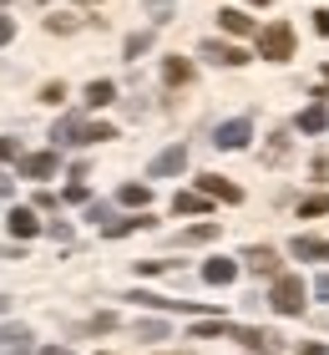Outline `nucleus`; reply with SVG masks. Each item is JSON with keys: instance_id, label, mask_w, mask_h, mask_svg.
Here are the masks:
<instances>
[{"instance_id": "obj_1", "label": "nucleus", "mask_w": 329, "mask_h": 355, "mask_svg": "<svg viewBox=\"0 0 329 355\" xmlns=\"http://www.w3.org/2000/svg\"><path fill=\"white\" fill-rule=\"evenodd\" d=\"M197 340H218V335H228V340L249 345V350H278V335L274 330H254V325H228V320H208V325L193 330Z\"/></svg>"}, {"instance_id": "obj_2", "label": "nucleus", "mask_w": 329, "mask_h": 355, "mask_svg": "<svg viewBox=\"0 0 329 355\" xmlns=\"http://www.w3.org/2000/svg\"><path fill=\"white\" fill-rule=\"evenodd\" d=\"M51 137H56V148H87V142L117 137V127H107V122H81V117H61V122L51 127Z\"/></svg>"}, {"instance_id": "obj_3", "label": "nucleus", "mask_w": 329, "mask_h": 355, "mask_svg": "<svg viewBox=\"0 0 329 355\" xmlns=\"http://www.w3.org/2000/svg\"><path fill=\"white\" fill-rule=\"evenodd\" d=\"M258 56H269V61H289V56H294V26H289V21L263 26V31H258Z\"/></svg>"}, {"instance_id": "obj_4", "label": "nucleus", "mask_w": 329, "mask_h": 355, "mask_svg": "<svg viewBox=\"0 0 329 355\" xmlns=\"http://www.w3.org/2000/svg\"><path fill=\"white\" fill-rule=\"evenodd\" d=\"M269 304H274L278 315H299L304 310V279H299V274H278Z\"/></svg>"}, {"instance_id": "obj_5", "label": "nucleus", "mask_w": 329, "mask_h": 355, "mask_svg": "<svg viewBox=\"0 0 329 355\" xmlns=\"http://www.w3.org/2000/svg\"><path fill=\"white\" fill-rule=\"evenodd\" d=\"M249 137H254V122H249V117H233V122H218V132H213V148L238 153V148H249Z\"/></svg>"}, {"instance_id": "obj_6", "label": "nucleus", "mask_w": 329, "mask_h": 355, "mask_svg": "<svg viewBox=\"0 0 329 355\" xmlns=\"http://www.w3.org/2000/svg\"><path fill=\"white\" fill-rule=\"evenodd\" d=\"M183 168H188V148H183V142H172V148H162L152 163H147V178H177Z\"/></svg>"}, {"instance_id": "obj_7", "label": "nucleus", "mask_w": 329, "mask_h": 355, "mask_svg": "<svg viewBox=\"0 0 329 355\" xmlns=\"http://www.w3.org/2000/svg\"><path fill=\"white\" fill-rule=\"evenodd\" d=\"M197 56H208L213 67H243V61H249V51L233 46V41H203V46H197Z\"/></svg>"}, {"instance_id": "obj_8", "label": "nucleus", "mask_w": 329, "mask_h": 355, "mask_svg": "<svg viewBox=\"0 0 329 355\" xmlns=\"http://www.w3.org/2000/svg\"><path fill=\"white\" fill-rule=\"evenodd\" d=\"M197 193H208V198H218V203H238V198H243V188L228 183V178H218V173H203V178H197Z\"/></svg>"}, {"instance_id": "obj_9", "label": "nucleus", "mask_w": 329, "mask_h": 355, "mask_svg": "<svg viewBox=\"0 0 329 355\" xmlns=\"http://www.w3.org/2000/svg\"><path fill=\"white\" fill-rule=\"evenodd\" d=\"M56 163H61L56 148H51V153H26V157H21V178H51Z\"/></svg>"}, {"instance_id": "obj_10", "label": "nucleus", "mask_w": 329, "mask_h": 355, "mask_svg": "<svg viewBox=\"0 0 329 355\" xmlns=\"http://www.w3.org/2000/svg\"><path fill=\"white\" fill-rule=\"evenodd\" d=\"M243 264H249L254 274H274L278 279V254L269 244H254V249H243Z\"/></svg>"}, {"instance_id": "obj_11", "label": "nucleus", "mask_w": 329, "mask_h": 355, "mask_svg": "<svg viewBox=\"0 0 329 355\" xmlns=\"http://www.w3.org/2000/svg\"><path fill=\"white\" fill-rule=\"evenodd\" d=\"M6 229H10L15 239H36V234H41V218L30 214V208H10V214H6Z\"/></svg>"}, {"instance_id": "obj_12", "label": "nucleus", "mask_w": 329, "mask_h": 355, "mask_svg": "<svg viewBox=\"0 0 329 355\" xmlns=\"http://www.w3.org/2000/svg\"><path fill=\"white\" fill-rule=\"evenodd\" d=\"M294 259H329V239H314V234H294Z\"/></svg>"}, {"instance_id": "obj_13", "label": "nucleus", "mask_w": 329, "mask_h": 355, "mask_svg": "<svg viewBox=\"0 0 329 355\" xmlns=\"http://www.w3.org/2000/svg\"><path fill=\"white\" fill-rule=\"evenodd\" d=\"M137 229H152V218H147V214H132V218H112V223H102L107 239H122V234H137Z\"/></svg>"}, {"instance_id": "obj_14", "label": "nucleus", "mask_w": 329, "mask_h": 355, "mask_svg": "<svg viewBox=\"0 0 329 355\" xmlns=\"http://www.w3.org/2000/svg\"><path fill=\"white\" fill-rule=\"evenodd\" d=\"M203 279H208V284H233V279H238V264H233V259H208V264H203Z\"/></svg>"}, {"instance_id": "obj_15", "label": "nucleus", "mask_w": 329, "mask_h": 355, "mask_svg": "<svg viewBox=\"0 0 329 355\" xmlns=\"http://www.w3.org/2000/svg\"><path fill=\"white\" fill-rule=\"evenodd\" d=\"M162 82H168V87H183V82H193V61H183V56H168V61H162Z\"/></svg>"}, {"instance_id": "obj_16", "label": "nucleus", "mask_w": 329, "mask_h": 355, "mask_svg": "<svg viewBox=\"0 0 329 355\" xmlns=\"http://www.w3.org/2000/svg\"><path fill=\"white\" fill-rule=\"evenodd\" d=\"M218 26L228 31V36H249V31H254V15H243V10L228 6V10H218Z\"/></svg>"}, {"instance_id": "obj_17", "label": "nucleus", "mask_w": 329, "mask_h": 355, "mask_svg": "<svg viewBox=\"0 0 329 355\" xmlns=\"http://www.w3.org/2000/svg\"><path fill=\"white\" fill-rule=\"evenodd\" d=\"M324 127H329L324 102H314V107H304V112H299V132H324Z\"/></svg>"}, {"instance_id": "obj_18", "label": "nucleus", "mask_w": 329, "mask_h": 355, "mask_svg": "<svg viewBox=\"0 0 329 355\" xmlns=\"http://www.w3.org/2000/svg\"><path fill=\"white\" fill-rule=\"evenodd\" d=\"M208 193H177L172 198V214H208Z\"/></svg>"}, {"instance_id": "obj_19", "label": "nucleus", "mask_w": 329, "mask_h": 355, "mask_svg": "<svg viewBox=\"0 0 329 355\" xmlns=\"http://www.w3.org/2000/svg\"><path fill=\"white\" fill-rule=\"evenodd\" d=\"M81 96H87V107H107V102H117V87L112 82H87Z\"/></svg>"}, {"instance_id": "obj_20", "label": "nucleus", "mask_w": 329, "mask_h": 355, "mask_svg": "<svg viewBox=\"0 0 329 355\" xmlns=\"http://www.w3.org/2000/svg\"><path fill=\"white\" fill-rule=\"evenodd\" d=\"M117 198H122L127 208H147V203H152V188H147V183H122Z\"/></svg>"}, {"instance_id": "obj_21", "label": "nucleus", "mask_w": 329, "mask_h": 355, "mask_svg": "<svg viewBox=\"0 0 329 355\" xmlns=\"http://www.w3.org/2000/svg\"><path fill=\"white\" fill-rule=\"evenodd\" d=\"M213 239H218V223H193L177 234V244H213Z\"/></svg>"}, {"instance_id": "obj_22", "label": "nucleus", "mask_w": 329, "mask_h": 355, "mask_svg": "<svg viewBox=\"0 0 329 355\" xmlns=\"http://www.w3.org/2000/svg\"><path fill=\"white\" fill-rule=\"evenodd\" d=\"M324 214H329V193H314L299 203V218H324Z\"/></svg>"}, {"instance_id": "obj_23", "label": "nucleus", "mask_w": 329, "mask_h": 355, "mask_svg": "<svg viewBox=\"0 0 329 355\" xmlns=\"http://www.w3.org/2000/svg\"><path fill=\"white\" fill-rule=\"evenodd\" d=\"M142 51H152V31H132L127 36V61H137Z\"/></svg>"}, {"instance_id": "obj_24", "label": "nucleus", "mask_w": 329, "mask_h": 355, "mask_svg": "<svg viewBox=\"0 0 329 355\" xmlns=\"http://www.w3.org/2000/svg\"><path fill=\"white\" fill-rule=\"evenodd\" d=\"M142 340H168V325H157V320H147V325H137Z\"/></svg>"}, {"instance_id": "obj_25", "label": "nucleus", "mask_w": 329, "mask_h": 355, "mask_svg": "<svg viewBox=\"0 0 329 355\" xmlns=\"http://www.w3.org/2000/svg\"><path fill=\"white\" fill-rule=\"evenodd\" d=\"M41 102H51V107L66 102V87H61V82H46V87H41Z\"/></svg>"}, {"instance_id": "obj_26", "label": "nucleus", "mask_w": 329, "mask_h": 355, "mask_svg": "<svg viewBox=\"0 0 329 355\" xmlns=\"http://www.w3.org/2000/svg\"><path fill=\"white\" fill-rule=\"evenodd\" d=\"M10 157H26L21 142H15V137H0V163H10Z\"/></svg>"}, {"instance_id": "obj_27", "label": "nucleus", "mask_w": 329, "mask_h": 355, "mask_svg": "<svg viewBox=\"0 0 329 355\" xmlns=\"http://www.w3.org/2000/svg\"><path fill=\"white\" fill-rule=\"evenodd\" d=\"M76 21H71V15H46V31H51V36H56V31H71Z\"/></svg>"}, {"instance_id": "obj_28", "label": "nucleus", "mask_w": 329, "mask_h": 355, "mask_svg": "<svg viewBox=\"0 0 329 355\" xmlns=\"http://www.w3.org/2000/svg\"><path fill=\"white\" fill-rule=\"evenodd\" d=\"M87 218H91V223H112V208H107V203H91Z\"/></svg>"}, {"instance_id": "obj_29", "label": "nucleus", "mask_w": 329, "mask_h": 355, "mask_svg": "<svg viewBox=\"0 0 329 355\" xmlns=\"http://www.w3.org/2000/svg\"><path fill=\"white\" fill-rule=\"evenodd\" d=\"M66 203H87V183H71V188H66Z\"/></svg>"}, {"instance_id": "obj_30", "label": "nucleus", "mask_w": 329, "mask_h": 355, "mask_svg": "<svg viewBox=\"0 0 329 355\" xmlns=\"http://www.w3.org/2000/svg\"><path fill=\"white\" fill-rule=\"evenodd\" d=\"M10 36H15V21H10V15H0V46H6Z\"/></svg>"}, {"instance_id": "obj_31", "label": "nucleus", "mask_w": 329, "mask_h": 355, "mask_svg": "<svg viewBox=\"0 0 329 355\" xmlns=\"http://www.w3.org/2000/svg\"><path fill=\"white\" fill-rule=\"evenodd\" d=\"M314 31H319V36H329V10H319V15H314Z\"/></svg>"}, {"instance_id": "obj_32", "label": "nucleus", "mask_w": 329, "mask_h": 355, "mask_svg": "<svg viewBox=\"0 0 329 355\" xmlns=\"http://www.w3.org/2000/svg\"><path fill=\"white\" fill-rule=\"evenodd\" d=\"M314 295H319V300H329V274H319V279H314Z\"/></svg>"}, {"instance_id": "obj_33", "label": "nucleus", "mask_w": 329, "mask_h": 355, "mask_svg": "<svg viewBox=\"0 0 329 355\" xmlns=\"http://www.w3.org/2000/svg\"><path fill=\"white\" fill-rule=\"evenodd\" d=\"M10 193H15V183H10L6 173H0V198H10Z\"/></svg>"}, {"instance_id": "obj_34", "label": "nucleus", "mask_w": 329, "mask_h": 355, "mask_svg": "<svg viewBox=\"0 0 329 355\" xmlns=\"http://www.w3.org/2000/svg\"><path fill=\"white\" fill-rule=\"evenodd\" d=\"M299 355H324V345H314V340H309V345H304Z\"/></svg>"}, {"instance_id": "obj_35", "label": "nucleus", "mask_w": 329, "mask_h": 355, "mask_svg": "<svg viewBox=\"0 0 329 355\" xmlns=\"http://www.w3.org/2000/svg\"><path fill=\"white\" fill-rule=\"evenodd\" d=\"M41 355H71V350H66V345H46Z\"/></svg>"}, {"instance_id": "obj_36", "label": "nucleus", "mask_w": 329, "mask_h": 355, "mask_svg": "<svg viewBox=\"0 0 329 355\" xmlns=\"http://www.w3.org/2000/svg\"><path fill=\"white\" fill-rule=\"evenodd\" d=\"M254 6H269V0H254Z\"/></svg>"}, {"instance_id": "obj_37", "label": "nucleus", "mask_w": 329, "mask_h": 355, "mask_svg": "<svg viewBox=\"0 0 329 355\" xmlns=\"http://www.w3.org/2000/svg\"><path fill=\"white\" fill-rule=\"evenodd\" d=\"M81 6H91V0H81Z\"/></svg>"}]
</instances>
